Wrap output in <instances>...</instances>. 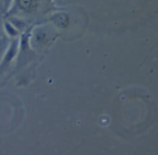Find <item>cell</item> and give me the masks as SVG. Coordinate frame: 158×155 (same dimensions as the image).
<instances>
[{
    "mask_svg": "<svg viewBox=\"0 0 158 155\" xmlns=\"http://www.w3.org/2000/svg\"><path fill=\"white\" fill-rule=\"evenodd\" d=\"M0 2H1V0H0Z\"/></svg>",
    "mask_w": 158,
    "mask_h": 155,
    "instance_id": "obj_1",
    "label": "cell"
}]
</instances>
